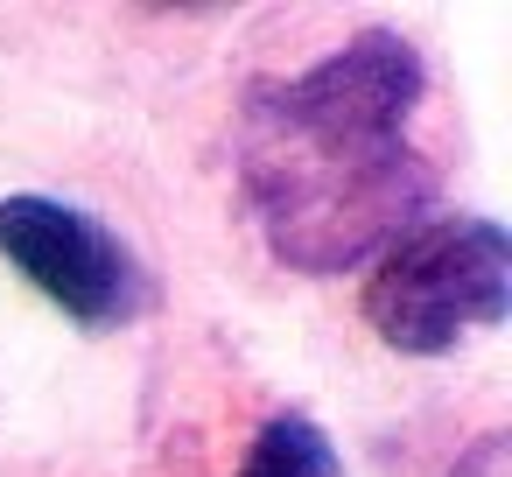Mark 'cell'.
I'll return each instance as SVG.
<instances>
[{
    "instance_id": "4",
    "label": "cell",
    "mask_w": 512,
    "mask_h": 477,
    "mask_svg": "<svg viewBox=\"0 0 512 477\" xmlns=\"http://www.w3.org/2000/svg\"><path fill=\"white\" fill-rule=\"evenodd\" d=\"M232 477H344V463H337L330 435L316 428V414L281 407V414L260 421V435H253V449Z\"/></svg>"
},
{
    "instance_id": "2",
    "label": "cell",
    "mask_w": 512,
    "mask_h": 477,
    "mask_svg": "<svg viewBox=\"0 0 512 477\" xmlns=\"http://www.w3.org/2000/svg\"><path fill=\"white\" fill-rule=\"evenodd\" d=\"M512 302V239L498 218H428L379 253L365 281V323L386 351L442 358L477 330H498Z\"/></svg>"
},
{
    "instance_id": "5",
    "label": "cell",
    "mask_w": 512,
    "mask_h": 477,
    "mask_svg": "<svg viewBox=\"0 0 512 477\" xmlns=\"http://www.w3.org/2000/svg\"><path fill=\"white\" fill-rule=\"evenodd\" d=\"M449 477H505V435H484V442H477Z\"/></svg>"
},
{
    "instance_id": "1",
    "label": "cell",
    "mask_w": 512,
    "mask_h": 477,
    "mask_svg": "<svg viewBox=\"0 0 512 477\" xmlns=\"http://www.w3.org/2000/svg\"><path fill=\"white\" fill-rule=\"evenodd\" d=\"M428 64L400 29H365L302 78L253 85L239 106L246 204L295 274H344L428 225L435 169L407 148Z\"/></svg>"
},
{
    "instance_id": "3",
    "label": "cell",
    "mask_w": 512,
    "mask_h": 477,
    "mask_svg": "<svg viewBox=\"0 0 512 477\" xmlns=\"http://www.w3.org/2000/svg\"><path fill=\"white\" fill-rule=\"evenodd\" d=\"M0 260L78 330H120L148 302V274L134 246L113 225H99L85 204L43 197V190L0 197Z\"/></svg>"
}]
</instances>
